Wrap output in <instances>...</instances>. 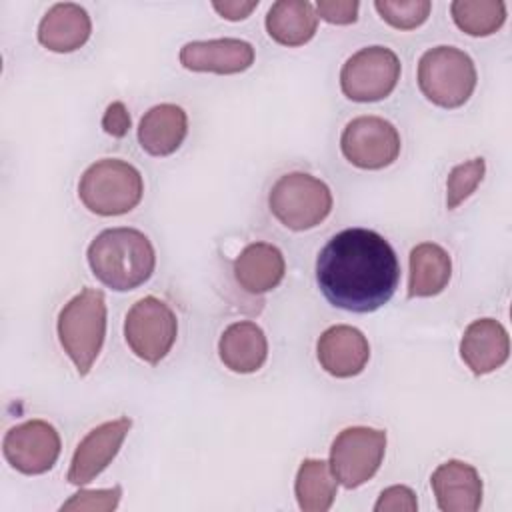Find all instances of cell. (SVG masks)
<instances>
[{"instance_id": "cell-16", "label": "cell", "mask_w": 512, "mask_h": 512, "mask_svg": "<svg viewBox=\"0 0 512 512\" xmlns=\"http://www.w3.org/2000/svg\"><path fill=\"white\" fill-rule=\"evenodd\" d=\"M510 356V338L506 328L494 318L470 322L460 340V358L476 376L498 370Z\"/></svg>"}, {"instance_id": "cell-4", "label": "cell", "mask_w": 512, "mask_h": 512, "mask_svg": "<svg viewBox=\"0 0 512 512\" xmlns=\"http://www.w3.org/2000/svg\"><path fill=\"white\" fill-rule=\"evenodd\" d=\"M144 194V180L136 166L120 158L90 164L78 182L80 202L98 216H122L134 210Z\"/></svg>"}, {"instance_id": "cell-20", "label": "cell", "mask_w": 512, "mask_h": 512, "mask_svg": "<svg viewBox=\"0 0 512 512\" xmlns=\"http://www.w3.org/2000/svg\"><path fill=\"white\" fill-rule=\"evenodd\" d=\"M188 134V116L178 104L152 106L138 124L140 148L150 156H170Z\"/></svg>"}, {"instance_id": "cell-21", "label": "cell", "mask_w": 512, "mask_h": 512, "mask_svg": "<svg viewBox=\"0 0 512 512\" xmlns=\"http://www.w3.org/2000/svg\"><path fill=\"white\" fill-rule=\"evenodd\" d=\"M408 298L440 294L452 278V258L436 242H420L410 250Z\"/></svg>"}, {"instance_id": "cell-27", "label": "cell", "mask_w": 512, "mask_h": 512, "mask_svg": "<svg viewBox=\"0 0 512 512\" xmlns=\"http://www.w3.org/2000/svg\"><path fill=\"white\" fill-rule=\"evenodd\" d=\"M122 496V488L114 486V488H102V490H78L76 494H72L62 506V512H110L118 506Z\"/></svg>"}, {"instance_id": "cell-30", "label": "cell", "mask_w": 512, "mask_h": 512, "mask_svg": "<svg viewBox=\"0 0 512 512\" xmlns=\"http://www.w3.org/2000/svg\"><path fill=\"white\" fill-rule=\"evenodd\" d=\"M102 128L106 134H110L114 138H124L128 134L130 114H128V108L124 106V102L116 100L106 106L104 116H102Z\"/></svg>"}, {"instance_id": "cell-7", "label": "cell", "mask_w": 512, "mask_h": 512, "mask_svg": "<svg viewBox=\"0 0 512 512\" xmlns=\"http://www.w3.org/2000/svg\"><path fill=\"white\" fill-rule=\"evenodd\" d=\"M178 336L174 310L156 296H144L132 304L124 320V338L130 350L148 364H160Z\"/></svg>"}, {"instance_id": "cell-5", "label": "cell", "mask_w": 512, "mask_h": 512, "mask_svg": "<svg viewBox=\"0 0 512 512\" xmlns=\"http://www.w3.org/2000/svg\"><path fill=\"white\" fill-rule=\"evenodd\" d=\"M418 88L440 108H460L472 96L478 74L474 60L456 46H434L420 56Z\"/></svg>"}, {"instance_id": "cell-1", "label": "cell", "mask_w": 512, "mask_h": 512, "mask_svg": "<svg viewBox=\"0 0 512 512\" xmlns=\"http://www.w3.org/2000/svg\"><path fill=\"white\" fill-rule=\"evenodd\" d=\"M316 282L332 306L368 314L394 296L400 282L398 256L382 234L346 228L320 250Z\"/></svg>"}, {"instance_id": "cell-10", "label": "cell", "mask_w": 512, "mask_h": 512, "mask_svg": "<svg viewBox=\"0 0 512 512\" xmlns=\"http://www.w3.org/2000/svg\"><path fill=\"white\" fill-rule=\"evenodd\" d=\"M400 134L396 126L380 116L352 118L340 136L344 158L362 170H382L400 154Z\"/></svg>"}, {"instance_id": "cell-25", "label": "cell", "mask_w": 512, "mask_h": 512, "mask_svg": "<svg viewBox=\"0 0 512 512\" xmlns=\"http://www.w3.org/2000/svg\"><path fill=\"white\" fill-rule=\"evenodd\" d=\"M486 172V162L482 156L466 160L456 164L450 172H448V180H446V208L454 210L458 208L482 182Z\"/></svg>"}, {"instance_id": "cell-11", "label": "cell", "mask_w": 512, "mask_h": 512, "mask_svg": "<svg viewBox=\"0 0 512 512\" xmlns=\"http://www.w3.org/2000/svg\"><path fill=\"white\" fill-rule=\"evenodd\" d=\"M60 450L58 430L40 418L12 426L2 440L6 462L26 476L48 472L56 464Z\"/></svg>"}, {"instance_id": "cell-13", "label": "cell", "mask_w": 512, "mask_h": 512, "mask_svg": "<svg viewBox=\"0 0 512 512\" xmlns=\"http://www.w3.org/2000/svg\"><path fill=\"white\" fill-rule=\"evenodd\" d=\"M180 64L192 72L238 74L254 64V46L240 38H212L186 42L180 48Z\"/></svg>"}, {"instance_id": "cell-14", "label": "cell", "mask_w": 512, "mask_h": 512, "mask_svg": "<svg viewBox=\"0 0 512 512\" xmlns=\"http://www.w3.org/2000/svg\"><path fill=\"white\" fill-rule=\"evenodd\" d=\"M316 356L330 376L352 378L366 368L370 360V344L358 328L336 324L320 334Z\"/></svg>"}, {"instance_id": "cell-3", "label": "cell", "mask_w": 512, "mask_h": 512, "mask_svg": "<svg viewBox=\"0 0 512 512\" xmlns=\"http://www.w3.org/2000/svg\"><path fill=\"white\" fill-rule=\"evenodd\" d=\"M106 298L98 288L86 286L60 310L56 330L58 340L80 376H86L106 338Z\"/></svg>"}, {"instance_id": "cell-26", "label": "cell", "mask_w": 512, "mask_h": 512, "mask_svg": "<svg viewBox=\"0 0 512 512\" xmlns=\"http://www.w3.org/2000/svg\"><path fill=\"white\" fill-rule=\"evenodd\" d=\"M374 8L380 18L400 30H412L426 22L432 10L430 0H376Z\"/></svg>"}, {"instance_id": "cell-12", "label": "cell", "mask_w": 512, "mask_h": 512, "mask_svg": "<svg viewBox=\"0 0 512 512\" xmlns=\"http://www.w3.org/2000/svg\"><path fill=\"white\" fill-rule=\"evenodd\" d=\"M132 428V420L128 416H120L92 428L76 446L70 468L68 482L74 486H84L92 482L98 474H102L108 464L120 452L124 438Z\"/></svg>"}, {"instance_id": "cell-31", "label": "cell", "mask_w": 512, "mask_h": 512, "mask_svg": "<svg viewBox=\"0 0 512 512\" xmlns=\"http://www.w3.org/2000/svg\"><path fill=\"white\" fill-rule=\"evenodd\" d=\"M258 6V0H214L212 8L226 20H244Z\"/></svg>"}, {"instance_id": "cell-24", "label": "cell", "mask_w": 512, "mask_h": 512, "mask_svg": "<svg viewBox=\"0 0 512 512\" xmlns=\"http://www.w3.org/2000/svg\"><path fill=\"white\" fill-rule=\"evenodd\" d=\"M454 24L470 36H490L506 20L502 0H454L450 4Z\"/></svg>"}, {"instance_id": "cell-17", "label": "cell", "mask_w": 512, "mask_h": 512, "mask_svg": "<svg viewBox=\"0 0 512 512\" xmlns=\"http://www.w3.org/2000/svg\"><path fill=\"white\" fill-rule=\"evenodd\" d=\"M92 34L88 12L74 2L52 4L38 24V42L52 52H74L82 48Z\"/></svg>"}, {"instance_id": "cell-6", "label": "cell", "mask_w": 512, "mask_h": 512, "mask_svg": "<svg viewBox=\"0 0 512 512\" xmlns=\"http://www.w3.org/2000/svg\"><path fill=\"white\" fill-rule=\"evenodd\" d=\"M328 184L308 172L282 174L268 192L272 216L288 230L304 232L316 228L332 212Z\"/></svg>"}, {"instance_id": "cell-19", "label": "cell", "mask_w": 512, "mask_h": 512, "mask_svg": "<svg viewBox=\"0 0 512 512\" xmlns=\"http://www.w3.org/2000/svg\"><path fill=\"white\" fill-rule=\"evenodd\" d=\"M222 364L238 374L260 370L268 358V340L264 330L250 320H240L224 328L218 340Z\"/></svg>"}, {"instance_id": "cell-18", "label": "cell", "mask_w": 512, "mask_h": 512, "mask_svg": "<svg viewBox=\"0 0 512 512\" xmlns=\"http://www.w3.org/2000/svg\"><path fill=\"white\" fill-rule=\"evenodd\" d=\"M232 270L242 290L248 294H266L282 282L286 260L274 244L252 242L236 256Z\"/></svg>"}, {"instance_id": "cell-28", "label": "cell", "mask_w": 512, "mask_h": 512, "mask_svg": "<svg viewBox=\"0 0 512 512\" xmlns=\"http://www.w3.org/2000/svg\"><path fill=\"white\" fill-rule=\"evenodd\" d=\"M416 510H418V502H416L414 490L402 484L388 486L386 490H382L374 504V512H416Z\"/></svg>"}, {"instance_id": "cell-23", "label": "cell", "mask_w": 512, "mask_h": 512, "mask_svg": "<svg viewBox=\"0 0 512 512\" xmlns=\"http://www.w3.org/2000/svg\"><path fill=\"white\" fill-rule=\"evenodd\" d=\"M338 480L334 478L330 464L318 458L302 460L296 480L294 494L300 510L304 512H326L334 504Z\"/></svg>"}, {"instance_id": "cell-22", "label": "cell", "mask_w": 512, "mask_h": 512, "mask_svg": "<svg viewBox=\"0 0 512 512\" xmlns=\"http://www.w3.org/2000/svg\"><path fill=\"white\" fill-rule=\"evenodd\" d=\"M318 28L316 8L308 0H278L266 14L268 36L282 46H302Z\"/></svg>"}, {"instance_id": "cell-8", "label": "cell", "mask_w": 512, "mask_h": 512, "mask_svg": "<svg viewBox=\"0 0 512 512\" xmlns=\"http://www.w3.org/2000/svg\"><path fill=\"white\" fill-rule=\"evenodd\" d=\"M386 454V430L350 426L338 432L330 446V470L338 484L352 490L368 482Z\"/></svg>"}, {"instance_id": "cell-15", "label": "cell", "mask_w": 512, "mask_h": 512, "mask_svg": "<svg viewBox=\"0 0 512 512\" xmlns=\"http://www.w3.org/2000/svg\"><path fill=\"white\" fill-rule=\"evenodd\" d=\"M430 486L442 512H476L482 504V478L468 462H442L432 472Z\"/></svg>"}, {"instance_id": "cell-9", "label": "cell", "mask_w": 512, "mask_h": 512, "mask_svg": "<svg viewBox=\"0 0 512 512\" xmlns=\"http://www.w3.org/2000/svg\"><path fill=\"white\" fill-rule=\"evenodd\" d=\"M400 58L386 46H366L340 68V88L348 100L378 102L390 96L400 80Z\"/></svg>"}, {"instance_id": "cell-29", "label": "cell", "mask_w": 512, "mask_h": 512, "mask_svg": "<svg viewBox=\"0 0 512 512\" xmlns=\"http://www.w3.org/2000/svg\"><path fill=\"white\" fill-rule=\"evenodd\" d=\"M360 4L356 0H318L316 14L318 18L330 24H354L358 20Z\"/></svg>"}, {"instance_id": "cell-2", "label": "cell", "mask_w": 512, "mask_h": 512, "mask_svg": "<svg viewBox=\"0 0 512 512\" xmlns=\"http://www.w3.org/2000/svg\"><path fill=\"white\" fill-rule=\"evenodd\" d=\"M86 260L92 274L110 290L128 292L150 280L156 252L150 238L128 226L106 228L88 244Z\"/></svg>"}]
</instances>
